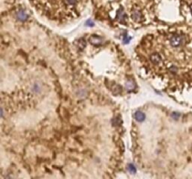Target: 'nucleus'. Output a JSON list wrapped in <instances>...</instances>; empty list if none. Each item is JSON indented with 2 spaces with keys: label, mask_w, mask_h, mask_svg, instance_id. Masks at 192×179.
Wrapping results in <instances>:
<instances>
[{
  "label": "nucleus",
  "mask_w": 192,
  "mask_h": 179,
  "mask_svg": "<svg viewBox=\"0 0 192 179\" xmlns=\"http://www.w3.org/2000/svg\"><path fill=\"white\" fill-rule=\"evenodd\" d=\"M168 41H169V44H170L172 47L177 48V47H180V46H182V45H184L185 37L183 35H178V34H172V35H169Z\"/></svg>",
  "instance_id": "f03ea898"
},
{
  "label": "nucleus",
  "mask_w": 192,
  "mask_h": 179,
  "mask_svg": "<svg viewBox=\"0 0 192 179\" xmlns=\"http://www.w3.org/2000/svg\"><path fill=\"white\" fill-rule=\"evenodd\" d=\"M190 9H191V12H192V5L190 6Z\"/></svg>",
  "instance_id": "1a4fd4ad"
},
{
  "label": "nucleus",
  "mask_w": 192,
  "mask_h": 179,
  "mask_svg": "<svg viewBox=\"0 0 192 179\" xmlns=\"http://www.w3.org/2000/svg\"><path fill=\"white\" fill-rule=\"evenodd\" d=\"M132 18L134 20L135 22H139L141 20V12L138 9H135L132 13Z\"/></svg>",
  "instance_id": "0eeeda50"
},
{
  "label": "nucleus",
  "mask_w": 192,
  "mask_h": 179,
  "mask_svg": "<svg viewBox=\"0 0 192 179\" xmlns=\"http://www.w3.org/2000/svg\"><path fill=\"white\" fill-rule=\"evenodd\" d=\"M150 62L154 65H158L162 62L161 55L159 54L158 52H153V53H151L150 54Z\"/></svg>",
  "instance_id": "7ed1b4c3"
},
{
  "label": "nucleus",
  "mask_w": 192,
  "mask_h": 179,
  "mask_svg": "<svg viewBox=\"0 0 192 179\" xmlns=\"http://www.w3.org/2000/svg\"><path fill=\"white\" fill-rule=\"evenodd\" d=\"M127 169H129V171L130 172V173H132V174L136 172V168H135V167L132 165V164H129V165L127 166Z\"/></svg>",
  "instance_id": "6e6552de"
},
{
  "label": "nucleus",
  "mask_w": 192,
  "mask_h": 179,
  "mask_svg": "<svg viewBox=\"0 0 192 179\" xmlns=\"http://www.w3.org/2000/svg\"><path fill=\"white\" fill-rule=\"evenodd\" d=\"M46 16L54 20L72 19L79 16L85 0H31Z\"/></svg>",
  "instance_id": "f257e3e1"
},
{
  "label": "nucleus",
  "mask_w": 192,
  "mask_h": 179,
  "mask_svg": "<svg viewBox=\"0 0 192 179\" xmlns=\"http://www.w3.org/2000/svg\"><path fill=\"white\" fill-rule=\"evenodd\" d=\"M16 17L20 20V21H22V22H25V21H26V20H27L28 15H27V13H26L25 10H20V11H18V12H17Z\"/></svg>",
  "instance_id": "20e7f679"
},
{
  "label": "nucleus",
  "mask_w": 192,
  "mask_h": 179,
  "mask_svg": "<svg viewBox=\"0 0 192 179\" xmlns=\"http://www.w3.org/2000/svg\"><path fill=\"white\" fill-rule=\"evenodd\" d=\"M134 117H135V119H136V120H137V121H143V119H145V115L143 114V112L137 111L136 113H135Z\"/></svg>",
  "instance_id": "423d86ee"
},
{
  "label": "nucleus",
  "mask_w": 192,
  "mask_h": 179,
  "mask_svg": "<svg viewBox=\"0 0 192 179\" xmlns=\"http://www.w3.org/2000/svg\"><path fill=\"white\" fill-rule=\"evenodd\" d=\"M89 41H90L91 44H93V45H99L100 43H102V39L100 37H99V36H91L90 38H89Z\"/></svg>",
  "instance_id": "39448f33"
}]
</instances>
